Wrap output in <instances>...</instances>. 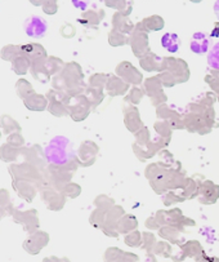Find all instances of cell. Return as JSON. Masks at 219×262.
I'll use <instances>...</instances> for the list:
<instances>
[{
    "mask_svg": "<svg viewBox=\"0 0 219 262\" xmlns=\"http://www.w3.org/2000/svg\"><path fill=\"white\" fill-rule=\"evenodd\" d=\"M0 137H2V132H0Z\"/></svg>",
    "mask_w": 219,
    "mask_h": 262,
    "instance_id": "24",
    "label": "cell"
},
{
    "mask_svg": "<svg viewBox=\"0 0 219 262\" xmlns=\"http://www.w3.org/2000/svg\"><path fill=\"white\" fill-rule=\"evenodd\" d=\"M214 13H215V16L219 19V0H216L215 4H214Z\"/></svg>",
    "mask_w": 219,
    "mask_h": 262,
    "instance_id": "21",
    "label": "cell"
},
{
    "mask_svg": "<svg viewBox=\"0 0 219 262\" xmlns=\"http://www.w3.org/2000/svg\"><path fill=\"white\" fill-rule=\"evenodd\" d=\"M23 103L31 111H43L46 107L45 97H43L40 95H35V93H33V95L25 98Z\"/></svg>",
    "mask_w": 219,
    "mask_h": 262,
    "instance_id": "8",
    "label": "cell"
},
{
    "mask_svg": "<svg viewBox=\"0 0 219 262\" xmlns=\"http://www.w3.org/2000/svg\"><path fill=\"white\" fill-rule=\"evenodd\" d=\"M7 214H8L7 209L6 208H2V207H0V220L3 219L4 216H7Z\"/></svg>",
    "mask_w": 219,
    "mask_h": 262,
    "instance_id": "22",
    "label": "cell"
},
{
    "mask_svg": "<svg viewBox=\"0 0 219 262\" xmlns=\"http://www.w3.org/2000/svg\"><path fill=\"white\" fill-rule=\"evenodd\" d=\"M0 128L3 129V132L6 135H12L14 132H21V125L18 124L17 120H14L9 115L0 116Z\"/></svg>",
    "mask_w": 219,
    "mask_h": 262,
    "instance_id": "12",
    "label": "cell"
},
{
    "mask_svg": "<svg viewBox=\"0 0 219 262\" xmlns=\"http://www.w3.org/2000/svg\"><path fill=\"white\" fill-rule=\"evenodd\" d=\"M8 169L13 181H27L31 184H39V181L41 180L38 168L26 162L13 163L9 165Z\"/></svg>",
    "mask_w": 219,
    "mask_h": 262,
    "instance_id": "1",
    "label": "cell"
},
{
    "mask_svg": "<svg viewBox=\"0 0 219 262\" xmlns=\"http://www.w3.org/2000/svg\"><path fill=\"white\" fill-rule=\"evenodd\" d=\"M18 54H21V48L19 46H14V44L4 46L3 49L0 51V57L4 61H13Z\"/></svg>",
    "mask_w": 219,
    "mask_h": 262,
    "instance_id": "13",
    "label": "cell"
},
{
    "mask_svg": "<svg viewBox=\"0 0 219 262\" xmlns=\"http://www.w3.org/2000/svg\"><path fill=\"white\" fill-rule=\"evenodd\" d=\"M43 9L45 13L53 14L54 12L57 11V4H56V0H46L43 6Z\"/></svg>",
    "mask_w": 219,
    "mask_h": 262,
    "instance_id": "19",
    "label": "cell"
},
{
    "mask_svg": "<svg viewBox=\"0 0 219 262\" xmlns=\"http://www.w3.org/2000/svg\"><path fill=\"white\" fill-rule=\"evenodd\" d=\"M74 6L79 9H85L87 8L88 3H89V0H72Z\"/></svg>",
    "mask_w": 219,
    "mask_h": 262,
    "instance_id": "20",
    "label": "cell"
},
{
    "mask_svg": "<svg viewBox=\"0 0 219 262\" xmlns=\"http://www.w3.org/2000/svg\"><path fill=\"white\" fill-rule=\"evenodd\" d=\"M30 2L34 6H40V4L44 3V0H30Z\"/></svg>",
    "mask_w": 219,
    "mask_h": 262,
    "instance_id": "23",
    "label": "cell"
},
{
    "mask_svg": "<svg viewBox=\"0 0 219 262\" xmlns=\"http://www.w3.org/2000/svg\"><path fill=\"white\" fill-rule=\"evenodd\" d=\"M209 44H210V40L208 36L203 33H198L193 35L192 41H191V49L195 53H205L209 49Z\"/></svg>",
    "mask_w": 219,
    "mask_h": 262,
    "instance_id": "9",
    "label": "cell"
},
{
    "mask_svg": "<svg viewBox=\"0 0 219 262\" xmlns=\"http://www.w3.org/2000/svg\"><path fill=\"white\" fill-rule=\"evenodd\" d=\"M7 143H9L11 146L17 147V149H21V147L23 146L25 140L23 137H22L21 133L14 132L12 133V135H8V137H7Z\"/></svg>",
    "mask_w": 219,
    "mask_h": 262,
    "instance_id": "17",
    "label": "cell"
},
{
    "mask_svg": "<svg viewBox=\"0 0 219 262\" xmlns=\"http://www.w3.org/2000/svg\"><path fill=\"white\" fill-rule=\"evenodd\" d=\"M16 92H17V95L22 98V100H25L26 97H29L30 95H33L34 90L29 81L25 80V79H19V80L16 83Z\"/></svg>",
    "mask_w": 219,
    "mask_h": 262,
    "instance_id": "14",
    "label": "cell"
},
{
    "mask_svg": "<svg viewBox=\"0 0 219 262\" xmlns=\"http://www.w3.org/2000/svg\"><path fill=\"white\" fill-rule=\"evenodd\" d=\"M19 48H21V54L29 57L31 62L38 60H45L46 58L45 51H44V48L40 46V44H36V43L22 44V46H19Z\"/></svg>",
    "mask_w": 219,
    "mask_h": 262,
    "instance_id": "4",
    "label": "cell"
},
{
    "mask_svg": "<svg viewBox=\"0 0 219 262\" xmlns=\"http://www.w3.org/2000/svg\"><path fill=\"white\" fill-rule=\"evenodd\" d=\"M0 207L6 208L7 212H8V216H12L14 207L12 206L11 196H9V192L6 189H0Z\"/></svg>",
    "mask_w": 219,
    "mask_h": 262,
    "instance_id": "16",
    "label": "cell"
},
{
    "mask_svg": "<svg viewBox=\"0 0 219 262\" xmlns=\"http://www.w3.org/2000/svg\"><path fill=\"white\" fill-rule=\"evenodd\" d=\"M21 157V149L11 146L9 143H4L0 146V159L6 163L16 162L17 158Z\"/></svg>",
    "mask_w": 219,
    "mask_h": 262,
    "instance_id": "10",
    "label": "cell"
},
{
    "mask_svg": "<svg viewBox=\"0 0 219 262\" xmlns=\"http://www.w3.org/2000/svg\"><path fill=\"white\" fill-rule=\"evenodd\" d=\"M46 24L40 17H31L26 22V34L31 38H40L45 34Z\"/></svg>",
    "mask_w": 219,
    "mask_h": 262,
    "instance_id": "5",
    "label": "cell"
},
{
    "mask_svg": "<svg viewBox=\"0 0 219 262\" xmlns=\"http://www.w3.org/2000/svg\"><path fill=\"white\" fill-rule=\"evenodd\" d=\"M31 61L29 57L23 56V54H18V56L12 61V70L17 74V75H25L27 70H30Z\"/></svg>",
    "mask_w": 219,
    "mask_h": 262,
    "instance_id": "11",
    "label": "cell"
},
{
    "mask_svg": "<svg viewBox=\"0 0 219 262\" xmlns=\"http://www.w3.org/2000/svg\"><path fill=\"white\" fill-rule=\"evenodd\" d=\"M21 157H23L25 162L29 163V164H33L38 168V165H40V147L39 146H31V147H21Z\"/></svg>",
    "mask_w": 219,
    "mask_h": 262,
    "instance_id": "7",
    "label": "cell"
},
{
    "mask_svg": "<svg viewBox=\"0 0 219 262\" xmlns=\"http://www.w3.org/2000/svg\"><path fill=\"white\" fill-rule=\"evenodd\" d=\"M208 62L210 68L215 69V70H219V44H216V46L210 51Z\"/></svg>",
    "mask_w": 219,
    "mask_h": 262,
    "instance_id": "18",
    "label": "cell"
},
{
    "mask_svg": "<svg viewBox=\"0 0 219 262\" xmlns=\"http://www.w3.org/2000/svg\"><path fill=\"white\" fill-rule=\"evenodd\" d=\"M13 189L16 190L17 194L19 198L27 200V202H31L33 198L35 196L36 189L34 186V184L27 181H13Z\"/></svg>",
    "mask_w": 219,
    "mask_h": 262,
    "instance_id": "6",
    "label": "cell"
},
{
    "mask_svg": "<svg viewBox=\"0 0 219 262\" xmlns=\"http://www.w3.org/2000/svg\"><path fill=\"white\" fill-rule=\"evenodd\" d=\"M48 242V236H46L45 232H33L30 235V238L25 241L23 248L30 253H38L41 248L44 247V244Z\"/></svg>",
    "mask_w": 219,
    "mask_h": 262,
    "instance_id": "3",
    "label": "cell"
},
{
    "mask_svg": "<svg viewBox=\"0 0 219 262\" xmlns=\"http://www.w3.org/2000/svg\"><path fill=\"white\" fill-rule=\"evenodd\" d=\"M12 217H13L14 222L21 224L22 226H23V229L29 232H33L39 224L35 209H30V211L23 212L21 211V209L14 208L13 213H12Z\"/></svg>",
    "mask_w": 219,
    "mask_h": 262,
    "instance_id": "2",
    "label": "cell"
},
{
    "mask_svg": "<svg viewBox=\"0 0 219 262\" xmlns=\"http://www.w3.org/2000/svg\"><path fill=\"white\" fill-rule=\"evenodd\" d=\"M161 44L164 48H166L171 52L178 51L179 48V39L178 36L174 35V34H166V35L162 36Z\"/></svg>",
    "mask_w": 219,
    "mask_h": 262,
    "instance_id": "15",
    "label": "cell"
}]
</instances>
